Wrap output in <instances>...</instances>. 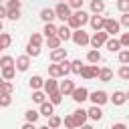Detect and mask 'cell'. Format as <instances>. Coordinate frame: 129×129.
<instances>
[{
    "label": "cell",
    "mask_w": 129,
    "mask_h": 129,
    "mask_svg": "<svg viewBox=\"0 0 129 129\" xmlns=\"http://www.w3.org/2000/svg\"><path fill=\"white\" fill-rule=\"evenodd\" d=\"M48 97H50V103H52V105H60V103H62V95H60V91H54V93H50Z\"/></svg>",
    "instance_id": "36"
},
{
    "label": "cell",
    "mask_w": 129,
    "mask_h": 129,
    "mask_svg": "<svg viewBox=\"0 0 129 129\" xmlns=\"http://www.w3.org/2000/svg\"><path fill=\"white\" fill-rule=\"evenodd\" d=\"M60 123H62L60 117H56V115H50V117H48V127H50V129H56Z\"/></svg>",
    "instance_id": "37"
},
{
    "label": "cell",
    "mask_w": 129,
    "mask_h": 129,
    "mask_svg": "<svg viewBox=\"0 0 129 129\" xmlns=\"http://www.w3.org/2000/svg\"><path fill=\"white\" fill-rule=\"evenodd\" d=\"M52 10H54V14H56V18H60L62 22H67V20H69V16L73 14L67 2H58V4H56V6L52 8Z\"/></svg>",
    "instance_id": "2"
},
{
    "label": "cell",
    "mask_w": 129,
    "mask_h": 129,
    "mask_svg": "<svg viewBox=\"0 0 129 129\" xmlns=\"http://www.w3.org/2000/svg\"><path fill=\"white\" fill-rule=\"evenodd\" d=\"M111 129H127V125H125V123H115Z\"/></svg>",
    "instance_id": "51"
},
{
    "label": "cell",
    "mask_w": 129,
    "mask_h": 129,
    "mask_svg": "<svg viewBox=\"0 0 129 129\" xmlns=\"http://www.w3.org/2000/svg\"><path fill=\"white\" fill-rule=\"evenodd\" d=\"M0 2H2V0H0Z\"/></svg>",
    "instance_id": "60"
},
{
    "label": "cell",
    "mask_w": 129,
    "mask_h": 129,
    "mask_svg": "<svg viewBox=\"0 0 129 129\" xmlns=\"http://www.w3.org/2000/svg\"><path fill=\"white\" fill-rule=\"evenodd\" d=\"M89 22H91V28H93L95 32H99V30H103V26H105V18H103L101 14H95V16H89Z\"/></svg>",
    "instance_id": "10"
},
{
    "label": "cell",
    "mask_w": 129,
    "mask_h": 129,
    "mask_svg": "<svg viewBox=\"0 0 129 129\" xmlns=\"http://www.w3.org/2000/svg\"><path fill=\"white\" fill-rule=\"evenodd\" d=\"M79 129H93V127H91V125H87V123H85V125H81V127H79Z\"/></svg>",
    "instance_id": "53"
},
{
    "label": "cell",
    "mask_w": 129,
    "mask_h": 129,
    "mask_svg": "<svg viewBox=\"0 0 129 129\" xmlns=\"http://www.w3.org/2000/svg\"><path fill=\"white\" fill-rule=\"evenodd\" d=\"M83 2L85 0H69V8H75V10H83Z\"/></svg>",
    "instance_id": "44"
},
{
    "label": "cell",
    "mask_w": 129,
    "mask_h": 129,
    "mask_svg": "<svg viewBox=\"0 0 129 129\" xmlns=\"http://www.w3.org/2000/svg\"><path fill=\"white\" fill-rule=\"evenodd\" d=\"M119 24H121V26H127V28H129V12H125V14L121 16V22H119Z\"/></svg>",
    "instance_id": "49"
},
{
    "label": "cell",
    "mask_w": 129,
    "mask_h": 129,
    "mask_svg": "<svg viewBox=\"0 0 129 129\" xmlns=\"http://www.w3.org/2000/svg\"><path fill=\"white\" fill-rule=\"evenodd\" d=\"M14 67L18 69V71H28V67H30V56H26V54H22V56H18L16 60H14Z\"/></svg>",
    "instance_id": "11"
},
{
    "label": "cell",
    "mask_w": 129,
    "mask_h": 129,
    "mask_svg": "<svg viewBox=\"0 0 129 129\" xmlns=\"http://www.w3.org/2000/svg\"><path fill=\"white\" fill-rule=\"evenodd\" d=\"M64 58H67V48H54V50H50V60L52 62H60Z\"/></svg>",
    "instance_id": "13"
},
{
    "label": "cell",
    "mask_w": 129,
    "mask_h": 129,
    "mask_svg": "<svg viewBox=\"0 0 129 129\" xmlns=\"http://www.w3.org/2000/svg\"><path fill=\"white\" fill-rule=\"evenodd\" d=\"M10 42H12V36L8 34V32H0V48L4 50V48H8L10 46Z\"/></svg>",
    "instance_id": "27"
},
{
    "label": "cell",
    "mask_w": 129,
    "mask_h": 129,
    "mask_svg": "<svg viewBox=\"0 0 129 129\" xmlns=\"http://www.w3.org/2000/svg\"><path fill=\"white\" fill-rule=\"evenodd\" d=\"M0 50H2V48H0Z\"/></svg>",
    "instance_id": "59"
},
{
    "label": "cell",
    "mask_w": 129,
    "mask_h": 129,
    "mask_svg": "<svg viewBox=\"0 0 129 129\" xmlns=\"http://www.w3.org/2000/svg\"><path fill=\"white\" fill-rule=\"evenodd\" d=\"M44 97H46V95H44L42 91H32V101H34V103H38V105H42V103L46 101Z\"/></svg>",
    "instance_id": "35"
},
{
    "label": "cell",
    "mask_w": 129,
    "mask_h": 129,
    "mask_svg": "<svg viewBox=\"0 0 129 129\" xmlns=\"http://www.w3.org/2000/svg\"><path fill=\"white\" fill-rule=\"evenodd\" d=\"M38 54H40V46H34V44H28V46H26V56H32V58H34V56H38Z\"/></svg>",
    "instance_id": "33"
},
{
    "label": "cell",
    "mask_w": 129,
    "mask_h": 129,
    "mask_svg": "<svg viewBox=\"0 0 129 129\" xmlns=\"http://www.w3.org/2000/svg\"><path fill=\"white\" fill-rule=\"evenodd\" d=\"M38 115H40V113H36V111H32V109H28V111L24 113L26 123H36V121H38Z\"/></svg>",
    "instance_id": "31"
},
{
    "label": "cell",
    "mask_w": 129,
    "mask_h": 129,
    "mask_svg": "<svg viewBox=\"0 0 129 129\" xmlns=\"http://www.w3.org/2000/svg\"><path fill=\"white\" fill-rule=\"evenodd\" d=\"M83 62H81V58H75L73 62H71V73H75V75H81V71H83Z\"/></svg>",
    "instance_id": "30"
},
{
    "label": "cell",
    "mask_w": 129,
    "mask_h": 129,
    "mask_svg": "<svg viewBox=\"0 0 129 129\" xmlns=\"http://www.w3.org/2000/svg\"><path fill=\"white\" fill-rule=\"evenodd\" d=\"M28 44H34V46H40V44H42V36H40L38 32H32V36H30V40H28Z\"/></svg>",
    "instance_id": "39"
},
{
    "label": "cell",
    "mask_w": 129,
    "mask_h": 129,
    "mask_svg": "<svg viewBox=\"0 0 129 129\" xmlns=\"http://www.w3.org/2000/svg\"><path fill=\"white\" fill-rule=\"evenodd\" d=\"M28 85H30V89H32V91H40V89H42V85H44V81H42V77L34 75V77H30V79H28Z\"/></svg>",
    "instance_id": "16"
},
{
    "label": "cell",
    "mask_w": 129,
    "mask_h": 129,
    "mask_svg": "<svg viewBox=\"0 0 129 129\" xmlns=\"http://www.w3.org/2000/svg\"><path fill=\"white\" fill-rule=\"evenodd\" d=\"M6 67H14V58L8 56V54L0 56V69H6Z\"/></svg>",
    "instance_id": "32"
},
{
    "label": "cell",
    "mask_w": 129,
    "mask_h": 129,
    "mask_svg": "<svg viewBox=\"0 0 129 129\" xmlns=\"http://www.w3.org/2000/svg\"><path fill=\"white\" fill-rule=\"evenodd\" d=\"M60 42H62V40H60L58 36H48V38H46V44H48V48H52V50H54V48H60Z\"/></svg>",
    "instance_id": "29"
},
{
    "label": "cell",
    "mask_w": 129,
    "mask_h": 129,
    "mask_svg": "<svg viewBox=\"0 0 129 129\" xmlns=\"http://www.w3.org/2000/svg\"><path fill=\"white\" fill-rule=\"evenodd\" d=\"M52 113H54V105H52V103H46V101H44V103L40 105V115H44V117H50Z\"/></svg>",
    "instance_id": "24"
},
{
    "label": "cell",
    "mask_w": 129,
    "mask_h": 129,
    "mask_svg": "<svg viewBox=\"0 0 129 129\" xmlns=\"http://www.w3.org/2000/svg\"><path fill=\"white\" fill-rule=\"evenodd\" d=\"M117 10L119 12H129V0H117Z\"/></svg>",
    "instance_id": "41"
},
{
    "label": "cell",
    "mask_w": 129,
    "mask_h": 129,
    "mask_svg": "<svg viewBox=\"0 0 129 129\" xmlns=\"http://www.w3.org/2000/svg\"><path fill=\"white\" fill-rule=\"evenodd\" d=\"M6 16H8V10H6V6H2V4H0V20H2V18H6Z\"/></svg>",
    "instance_id": "50"
},
{
    "label": "cell",
    "mask_w": 129,
    "mask_h": 129,
    "mask_svg": "<svg viewBox=\"0 0 129 129\" xmlns=\"http://www.w3.org/2000/svg\"><path fill=\"white\" fill-rule=\"evenodd\" d=\"M103 30H105L107 34H117V32L121 30V24H119L117 20H113V18H105V26H103Z\"/></svg>",
    "instance_id": "7"
},
{
    "label": "cell",
    "mask_w": 129,
    "mask_h": 129,
    "mask_svg": "<svg viewBox=\"0 0 129 129\" xmlns=\"http://www.w3.org/2000/svg\"><path fill=\"white\" fill-rule=\"evenodd\" d=\"M0 93H6V95H12V93H14V85H12L10 81H4V83H2V87H0Z\"/></svg>",
    "instance_id": "34"
},
{
    "label": "cell",
    "mask_w": 129,
    "mask_h": 129,
    "mask_svg": "<svg viewBox=\"0 0 129 129\" xmlns=\"http://www.w3.org/2000/svg\"><path fill=\"white\" fill-rule=\"evenodd\" d=\"M87 60H89L91 64H97V62L101 60V52H99L97 48H93V50H89V54H87Z\"/></svg>",
    "instance_id": "25"
},
{
    "label": "cell",
    "mask_w": 129,
    "mask_h": 129,
    "mask_svg": "<svg viewBox=\"0 0 129 129\" xmlns=\"http://www.w3.org/2000/svg\"><path fill=\"white\" fill-rule=\"evenodd\" d=\"M119 77H121L123 81H129V67H127V64H123V67L119 69Z\"/></svg>",
    "instance_id": "45"
},
{
    "label": "cell",
    "mask_w": 129,
    "mask_h": 129,
    "mask_svg": "<svg viewBox=\"0 0 129 129\" xmlns=\"http://www.w3.org/2000/svg\"><path fill=\"white\" fill-rule=\"evenodd\" d=\"M36 129H50L48 125H42V127H36Z\"/></svg>",
    "instance_id": "54"
},
{
    "label": "cell",
    "mask_w": 129,
    "mask_h": 129,
    "mask_svg": "<svg viewBox=\"0 0 129 129\" xmlns=\"http://www.w3.org/2000/svg\"><path fill=\"white\" fill-rule=\"evenodd\" d=\"M48 75H50V79L64 77V75H62V67H60L58 62H54V64H48Z\"/></svg>",
    "instance_id": "15"
},
{
    "label": "cell",
    "mask_w": 129,
    "mask_h": 129,
    "mask_svg": "<svg viewBox=\"0 0 129 129\" xmlns=\"http://www.w3.org/2000/svg\"><path fill=\"white\" fill-rule=\"evenodd\" d=\"M87 115H89V119H93V121H101V119H103V111H101V107H97V105H93V107L87 111Z\"/></svg>",
    "instance_id": "18"
},
{
    "label": "cell",
    "mask_w": 129,
    "mask_h": 129,
    "mask_svg": "<svg viewBox=\"0 0 129 129\" xmlns=\"http://www.w3.org/2000/svg\"><path fill=\"white\" fill-rule=\"evenodd\" d=\"M56 36H58L60 40H64V42H67V40H71V36H73V30H71L67 24H62V26H58V28H56Z\"/></svg>",
    "instance_id": "12"
},
{
    "label": "cell",
    "mask_w": 129,
    "mask_h": 129,
    "mask_svg": "<svg viewBox=\"0 0 129 129\" xmlns=\"http://www.w3.org/2000/svg\"><path fill=\"white\" fill-rule=\"evenodd\" d=\"M22 129H36V127H34V123H24Z\"/></svg>",
    "instance_id": "52"
},
{
    "label": "cell",
    "mask_w": 129,
    "mask_h": 129,
    "mask_svg": "<svg viewBox=\"0 0 129 129\" xmlns=\"http://www.w3.org/2000/svg\"><path fill=\"white\" fill-rule=\"evenodd\" d=\"M105 46H107L109 52H119V50H121V42H119L117 38H109V40L105 42Z\"/></svg>",
    "instance_id": "20"
},
{
    "label": "cell",
    "mask_w": 129,
    "mask_h": 129,
    "mask_svg": "<svg viewBox=\"0 0 129 129\" xmlns=\"http://www.w3.org/2000/svg\"><path fill=\"white\" fill-rule=\"evenodd\" d=\"M99 79H101L103 83H109V81L113 79V71H111V69H107V67H105V69H101V71H99Z\"/></svg>",
    "instance_id": "26"
},
{
    "label": "cell",
    "mask_w": 129,
    "mask_h": 129,
    "mask_svg": "<svg viewBox=\"0 0 129 129\" xmlns=\"http://www.w3.org/2000/svg\"><path fill=\"white\" fill-rule=\"evenodd\" d=\"M119 42H121V46L129 48V32H123V34H121V38H119Z\"/></svg>",
    "instance_id": "47"
},
{
    "label": "cell",
    "mask_w": 129,
    "mask_h": 129,
    "mask_svg": "<svg viewBox=\"0 0 129 129\" xmlns=\"http://www.w3.org/2000/svg\"><path fill=\"white\" fill-rule=\"evenodd\" d=\"M42 32H44V36H46V38H48V36H56V26H54L52 22H46Z\"/></svg>",
    "instance_id": "28"
},
{
    "label": "cell",
    "mask_w": 129,
    "mask_h": 129,
    "mask_svg": "<svg viewBox=\"0 0 129 129\" xmlns=\"http://www.w3.org/2000/svg\"><path fill=\"white\" fill-rule=\"evenodd\" d=\"M58 2H64V0H58Z\"/></svg>",
    "instance_id": "58"
},
{
    "label": "cell",
    "mask_w": 129,
    "mask_h": 129,
    "mask_svg": "<svg viewBox=\"0 0 129 129\" xmlns=\"http://www.w3.org/2000/svg\"><path fill=\"white\" fill-rule=\"evenodd\" d=\"M71 95H73V101H77V103H83V101L89 99V91L85 87H75V91Z\"/></svg>",
    "instance_id": "8"
},
{
    "label": "cell",
    "mask_w": 129,
    "mask_h": 129,
    "mask_svg": "<svg viewBox=\"0 0 129 129\" xmlns=\"http://www.w3.org/2000/svg\"><path fill=\"white\" fill-rule=\"evenodd\" d=\"M62 123H64V127H67V129H77V125H75V119H73V115H67V117L62 119Z\"/></svg>",
    "instance_id": "42"
},
{
    "label": "cell",
    "mask_w": 129,
    "mask_h": 129,
    "mask_svg": "<svg viewBox=\"0 0 129 129\" xmlns=\"http://www.w3.org/2000/svg\"><path fill=\"white\" fill-rule=\"evenodd\" d=\"M89 99H91V103L97 105V107H101V105H105V103L109 101V97H107L105 91H93V93H89Z\"/></svg>",
    "instance_id": "5"
},
{
    "label": "cell",
    "mask_w": 129,
    "mask_h": 129,
    "mask_svg": "<svg viewBox=\"0 0 129 129\" xmlns=\"http://www.w3.org/2000/svg\"><path fill=\"white\" fill-rule=\"evenodd\" d=\"M40 18H42L44 22H52V20L56 18V14H54L52 8H42V10H40Z\"/></svg>",
    "instance_id": "19"
},
{
    "label": "cell",
    "mask_w": 129,
    "mask_h": 129,
    "mask_svg": "<svg viewBox=\"0 0 129 129\" xmlns=\"http://www.w3.org/2000/svg\"><path fill=\"white\" fill-rule=\"evenodd\" d=\"M2 28H4V24H2V20H0V32H2Z\"/></svg>",
    "instance_id": "55"
},
{
    "label": "cell",
    "mask_w": 129,
    "mask_h": 129,
    "mask_svg": "<svg viewBox=\"0 0 129 129\" xmlns=\"http://www.w3.org/2000/svg\"><path fill=\"white\" fill-rule=\"evenodd\" d=\"M14 75H16V67H6V69H2V79L4 81H12L14 79Z\"/></svg>",
    "instance_id": "23"
},
{
    "label": "cell",
    "mask_w": 129,
    "mask_h": 129,
    "mask_svg": "<svg viewBox=\"0 0 129 129\" xmlns=\"http://www.w3.org/2000/svg\"><path fill=\"white\" fill-rule=\"evenodd\" d=\"M87 22H89V14H87L85 10H77V12H73V14L69 16L67 26H69L71 30H79V28H83Z\"/></svg>",
    "instance_id": "1"
},
{
    "label": "cell",
    "mask_w": 129,
    "mask_h": 129,
    "mask_svg": "<svg viewBox=\"0 0 129 129\" xmlns=\"http://www.w3.org/2000/svg\"><path fill=\"white\" fill-rule=\"evenodd\" d=\"M107 40H109V34H107L105 30H99V32H95V34L89 38V44H91L93 48H99V46H103Z\"/></svg>",
    "instance_id": "3"
},
{
    "label": "cell",
    "mask_w": 129,
    "mask_h": 129,
    "mask_svg": "<svg viewBox=\"0 0 129 129\" xmlns=\"http://www.w3.org/2000/svg\"><path fill=\"white\" fill-rule=\"evenodd\" d=\"M111 101H113V105H117V107H119V105H123V103L127 101V97H125V93H123V91H115V93H113V97H111Z\"/></svg>",
    "instance_id": "21"
},
{
    "label": "cell",
    "mask_w": 129,
    "mask_h": 129,
    "mask_svg": "<svg viewBox=\"0 0 129 129\" xmlns=\"http://www.w3.org/2000/svg\"><path fill=\"white\" fill-rule=\"evenodd\" d=\"M58 91H60V95H71V93L75 91V83L69 81V79H64V81L58 85Z\"/></svg>",
    "instance_id": "14"
},
{
    "label": "cell",
    "mask_w": 129,
    "mask_h": 129,
    "mask_svg": "<svg viewBox=\"0 0 129 129\" xmlns=\"http://www.w3.org/2000/svg\"><path fill=\"white\" fill-rule=\"evenodd\" d=\"M20 0H8V4H6V10H20Z\"/></svg>",
    "instance_id": "43"
},
{
    "label": "cell",
    "mask_w": 129,
    "mask_h": 129,
    "mask_svg": "<svg viewBox=\"0 0 129 129\" xmlns=\"http://www.w3.org/2000/svg\"><path fill=\"white\" fill-rule=\"evenodd\" d=\"M58 64L62 67V75H69V73H71V62H69L67 58H64V60H60Z\"/></svg>",
    "instance_id": "46"
},
{
    "label": "cell",
    "mask_w": 129,
    "mask_h": 129,
    "mask_svg": "<svg viewBox=\"0 0 129 129\" xmlns=\"http://www.w3.org/2000/svg\"><path fill=\"white\" fill-rule=\"evenodd\" d=\"M105 10V2L103 0H91V12L93 14H101Z\"/></svg>",
    "instance_id": "22"
},
{
    "label": "cell",
    "mask_w": 129,
    "mask_h": 129,
    "mask_svg": "<svg viewBox=\"0 0 129 129\" xmlns=\"http://www.w3.org/2000/svg\"><path fill=\"white\" fill-rule=\"evenodd\" d=\"M2 83H4V79H2V77H0V87H2Z\"/></svg>",
    "instance_id": "56"
},
{
    "label": "cell",
    "mask_w": 129,
    "mask_h": 129,
    "mask_svg": "<svg viewBox=\"0 0 129 129\" xmlns=\"http://www.w3.org/2000/svg\"><path fill=\"white\" fill-rule=\"evenodd\" d=\"M119 62L121 64H129V48L119 50Z\"/></svg>",
    "instance_id": "40"
},
{
    "label": "cell",
    "mask_w": 129,
    "mask_h": 129,
    "mask_svg": "<svg viewBox=\"0 0 129 129\" xmlns=\"http://www.w3.org/2000/svg\"><path fill=\"white\" fill-rule=\"evenodd\" d=\"M6 18H10V20H18L20 18V10H8V16Z\"/></svg>",
    "instance_id": "48"
},
{
    "label": "cell",
    "mask_w": 129,
    "mask_h": 129,
    "mask_svg": "<svg viewBox=\"0 0 129 129\" xmlns=\"http://www.w3.org/2000/svg\"><path fill=\"white\" fill-rule=\"evenodd\" d=\"M125 97H127V101H129V91H127V93H125Z\"/></svg>",
    "instance_id": "57"
},
{
    "label": "cell",
    "mask_w": 129,
    "mask_h": 129,
    "mask_svg": "<svg viewBox=\"0 0 129 129\" xmlns=\"http://www.w3.org/2000/svg\"><path fill=\"white\" fill-rule=\"evenodd\" d=\"M99 71H101V69H99L97 64H85V67H83V71H81V77L89 81V79L99 77Z\"/></svg>",
    "instance_id": "6"
},
{
    "label": "cell",
    "mask_w": 129,
    "mask_h": 129,
    "mask_svg": "<svg viewBox=\"0 0 129 129\" xmlns=\"http://www.w3.org/2000/svg\"><path fill=\"white\" fill-rule=\"evenodd\" d=\"M42 89H44V93H46V95H50V93L58 91V83H56V79H48V81H44Z\"/></svg>",
    "instance_id": "17"
},
{
    "label": "cell",
    "mask_w": 129,
    "mask_h": 129,
    "mask_svg": "<svg viewBox=\"0 0 129 129\" xmlns=\"http://www.w3.org/2000/svg\"><path fill=\"white\" fill-rule=\"evenodd\" d=\"M71 38H73V42H75L77 46H87L91 36H89L83 28H79V30H75V32H73V36H71Z\"/></svg>",
    "instance_id": "4"
},
{
    "label": "cell",
    "mask_w": 129,
    "mask_h": 129,
    "mask_svg": "<svg viewBox=\"0 0 129 129\" xmlns=\"http://www.w3.org/2000/svg\"><path fill=\"white\" fill-rule=\"evenodd\" d=\"M10 103H12V95L0 93V107H10Z\"/></svg>",
    "instance_id": "38"
},
{
    "label": "cell",
    "mask_w": 129,
    "mask_h": 129,
    "mask_svg": "<svg viewBox=\"0 0 129 129\" xmlns=\"http://www.w3.org/2000/svg\"><path fill=\"white\" fill-rule=\"evenodd\" d=\"M73 119H75V125H77V129H79L81 125H85V123H87L89 115H87V111H85V109H77V111H73Z\"/></svg>",
    "instance_id": "9"
}]
</instances>
